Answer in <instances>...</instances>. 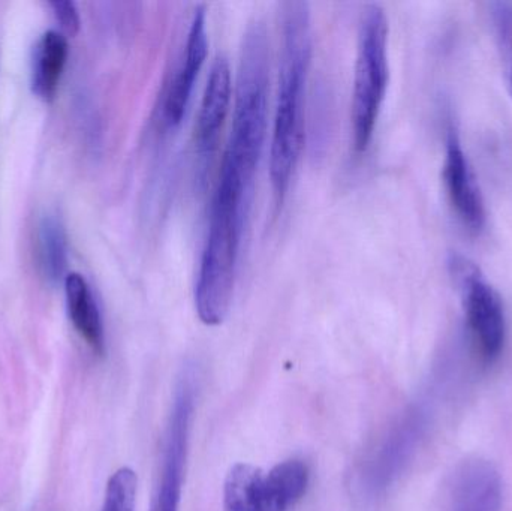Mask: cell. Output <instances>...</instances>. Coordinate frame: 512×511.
<instances>
[{
    "mask_svg": "<svg viewBox=\"0 0 512 511\" xmlns=\"http://www.w3.org/2000/svg\"><path fill=\"white\" fill-rule=\"evenodd\" d=\"M312 56V21L306 2L282 5L279 87L270 150L274 203L282 206L294 177L304 140V102Z\"/></svg>",
    "mask_w": 512,
    "mask_h": 511,
    "instance_id": "obj_1",
    "label": "cell"
},
{
    "mask_svg": "<svg viewBox=\"0 0 512 511\" xmlns=\"http://www.w3.org/2000/svg\"><path fill=\"white\" fill-rule=\"evenodd\" d=\"M390 80L388 20L384 8L372 3L364 8L358 29L352 92V137L357 153L366 152L372 141Z\"/></svg>",
    "mask_w": 512,
    "mask_h": 511,
    "instance_id": "obj_2",
    "label": "cell"
},
{
    "mask_svg": "<svg viewBox=\"0 0 512 511\" xmlns=\"http://www.w3.org/2000/svg\"><path fill=\"white\" fill-rule=\"evenodd\" d=\"M309 485V465L301 459L279 462L268 471L237 464L225 479L224 511H291Z\"/></svg>",
    "mask_w": 512,
    "mask_h": 511,
    "instance_id": "obj_3",
    "label": "cell"
},
{
    "mask_svg": "<svg viewBox=\"0 0 512 511\" xmlns=\"http://www.w3.org/2000/svg\"><path fill=\"white\" fill-rule=\"evenodd\" d=\"M448 267L462 297L466 321L478 353L484 362H495L501 356L507 338L504 302L480 267L469 258L451 255Z\"/></svg>",
    "mask_w": 512,
    "mask_h": 511,
    "instance_id": "obj_4",
    "label": "cell"
},
{
    "mask_svg": "<svg viewBox=\"0 0 512 511\" xmlns=\"http://www.w3.org/2000/svg\"><path fill=\"white\" fill-rule=\"evenodd\" d=\"M194 410L195 375L186 369L174 389L162 447L161 470L150 511H180Z\"/></svg>",
    "mask_w": 512,
    "mask_h": 511,
    "instance_id": "obj_5",
    "label": "cell"
},
{
    "mask_svg": "<svg viewBox=\"0 0 512 511\" xmlns=\"http://www.w3.org/2000/svg\"><path fill=\"white\" fill-rule=\"evenodd\" d=\"M429 422V408L423 402L406 408L364 467L361 485L367 494H382L402 476L420 449Z\"/></svg>",
    "mask_w": 512,
    "mask_h": 511,
    "instance_id": "obj_6",
    "label": "cell"
},
{
    "mask_svg": "<svg viewBox=\"0 0 512 511\" xmlns=\"http://www.w3.org/2000/svg\"><path fill=\"white\" fill-rule=\"evenodd\" d=\"M444 183L457 218L474 234L486 225L487 213L477 174L463 149L456 126H448L445 143Z\"/></svg>",
    "mask_w": 512,
    "mask_h": 511,
    "instance_id": "obj_7",
    "label": "cell"
},
{
    "mask_svg": "<svg viewBox=\"0 0 512 511\" xmlns=\"http://www.w3.org/2000/svg\"><path fill=\"white\" fill-rule=\"evenodd\" d=\"M207 51H209V36H207L206 9L200 6L195 9L188 36H186L182 59L165 92L164 120L168 128H176L182 123L194 92L195 80L206 62Z\"/></svg>",
    "mask_w": 512,
    "mask_h": 511,
    "instance_id": "obj_8",
    "label": "cell"
},
{
    "mask_svg": "<svg viewBox=\"0 0 512 511\" xmlns=\"http://www.w3.org/2000/svg\"><path fill=\"white\" fill-rule=\"evenodd\" d=\"M231 90H233V84H231L230 63L224 54H218L207 80L203 101L198 111L197 126H195V152H197L198 167L203 173L218 149L219 137L230 111Z\"/></svg>",
    "mask_w": 512,
    "mask_h": 511,
    "instance_id": "obj_9",
    "label": "cell"
},
{
    "mask_svg": "<svg viewBox=\"0 0 512 511\" xmlns=\"http://www.w3.org/2000/svg\"><path fill=\"white\" fill-rule=\"evenodd\" d=\"M502 480L484 459H472L457 470L451 486L450 511H501Z\"/></svg>",
    "mask_w": 512,
    "mask_h": 511,
    "instance_id": "obj_10",
    "label": "cell"
},
{
    "mask_svg": "<svg viewBox=\"0 0 512 511\" xmlns=\"http://www.w3.org/2000/svg\"><path fill=\"white\" fill-rule=\"evenodd\" d=\"M66 309L69 320L90 350L98 356L105 353V330L101 309L92 288L80 273H69L65 281Z\"/></svg>",
    "mask_w": 512,
    "mask_h": 511,
    "instance_id": "obj_11",
    "label": "cell"
},
{
    "mask_svg": "<svg viewBox=\"0 0 512 511\" xmlns=\"http://www.w3.org/2000/svg\"><path fill=\"white\" fill-rule=\"evenodd\" d=\"M68 60V41L62 32L48 30L36 42L30 84L42 101L54 99Z\"/></svg>",
    "mask_w": 512,
    "mask_h": 511,
    "instance_id": "obj_12",
    "label": "cell"
},
{
    "mask_svg": "<svg viewBox=\"0 0 512 511\" xmlns=\"http://www.w3.org/2000/svg\"><path fill=\"white\" fill-rule=\"evenodd\" d=\"M38 257L42 273L51 284L65 281L68 249L62 222L54 216H45L39 225Z\"/></svg>",
    "mask_w": 512,
    "mask_h": 511,
    "instance_id": "obj_13",
    "label": "cell"
},
{
    "mask_svg": "<svg viewBox=\"0 0 512 511\" xmlns=\"http://www.w3.org/2000/svg\"><path fill=\"white\" fill-rule=\"evenodd\" d=\"M496 47L501 59L505 86L512 99V2H493L490 5Z\"/></svg>",
    "mask_w": 512,
    "mask_h": 511,
    "instance_id": "obj_14",
    "label": "cell"
},
{
    "mask_svg": "<svg viewBox=\"0 0 512 511\" xmlns=\"http://www.w3.org/2000/svg\"><path fill=\"white\" fill-rule=\"evenodd\" d=\"M138 477L131 468L123 467L110 477L101 511H135Z\"/></svg>",
    "mask_w": 512,
    "mask_h": 511,
    "instance_id": "obj_15",
    "label": "cell"
},
{
    "mask_svg": "<svg viewBox=\"0 0 512 511\" xmlns=\"http://www.w3.org/2000/svg\"><path fill=\"white\" fill-rule=\"evenodd\" d=\"M50 8L53 9L54 17L60 24L63 35L74 36L80 29V15L74 3L69 0H56L50 3Z\"/></svg>",
    "mask_w": 512,
    "mask_h": 511,
    "instance_id": "obj_16",
    "label": "cell"
}]
</instances>
